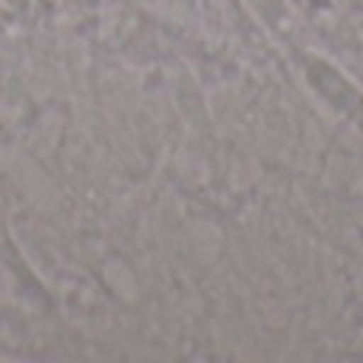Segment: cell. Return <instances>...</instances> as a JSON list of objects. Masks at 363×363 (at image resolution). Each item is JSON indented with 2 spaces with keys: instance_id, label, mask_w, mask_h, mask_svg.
Here are the masks:
<instances>
[{
  "instance_id": "1",
  "label": "cell",
  "mask_w": 363,
  "mask_h": 363,
  "mask_svg": "<svg viewBox=\"0 0 363 363\" xmlns=\"http://www.w3.org/2000/svg\"><path fill=\"white\" fill-rule=\"evenodd\" d=\"M309 83H313L332 106L345 108V112H354V108L363 106L351 83H347L341 74H335V67H328V64H313V67H309Z\"/></svg>"
},
{
  "instance_id": "2",
  "label": "cell",
  "mask_w": 363,
  "mask_h": 363,
  "mask_svg": "<svg viewBox=\"0 0 363 363\" xmlns=\"http://www.w3.org/2000/svg\"><path fill=\"white\" fill-rule=\"evenodd\" d=\"M6 4H10L13 10H19V13H23V10H29V0H6Z\"/></svg>"
}]
</instances>
